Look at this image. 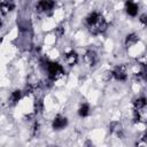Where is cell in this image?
<instances>
[{
    "instance_id": "obj_8",
    "label": "cell",
    "mask_w": 147,
    "mask_h": 147,
    "mask_svg": "<svg viewBox=\"0 0 147 147\" xmlns=\"http://www.w3.org/2000/svg\"><path fill=\"white\" fill-rule=\"evenodd\" d=\"M125 9L130 16H136L138 13V5L136 2H133L132 0H127L125 3Z\"/></svg>"
},
{
    "instance_id": "obj_17",
    "label": "cell",
    "mask_w": 147,
    "mask_h": 147,
    "mask_svg": "<svg viewBox=\"0 0 147 147\" xmlns=\"http://www.w3.org/2000/svg\"><path fill=\"white\" fill-rule=\"evenodd\" d=\"M1 25H2V22H1V18H0V28H1Z\"/></svg>"
},
{
    "instance_id": "obj_16",
    "label": "cell",
    "mask_w": 147,
    "mask_h": 147,
    "mask_svg": "<svg viewBox=\"0 0 147 147\" xmlns=\"http://www.w3.org/2000/svg\"><path fill=\"white\" fill-rule=\"evenodd\" d=\"M140 21H141V23H142V24H146V15H145V14L140 17Z\"/></svg>"
},
{
    "instance_id": "obj_14",
    "label": "cell",
    "mask_w": 147,
    "mask_h": 147,
    "mask_svg": "<svg viewBox=\"0 0 147 147\" xmlns=\"http://www.w3.org/2000/svg\"><path fill=\"white\" fill-rule=\"evenodd\" d=\"M109 129H110V132H113V133H117V134H119V132L122 131V126H121V124L117 123V122L111 123L110 126H109Z\"/></svg>"
},
{
    "instance_id": "obj_7",
    "label": "cell",
    "mask_w": 147,
    "mask_h": 147,
    "mask_svg": "<svg viewBox=\"0 0 147 147\" xmlns=\"http://www.w3.org/2000/svg\"><path fill=\"white\" fill-rule=\"evenodd\" d=\"M85 61H86V63H87L88 65H91V67L95 65V63L98 62V55H96V53H95L94 51H92V49L87 51L86 54H85Z\"/></svg>"
},
{
    "instance_id": "obj_3",
    "label": "cell",
    "mask_w": 147,
    "mask_h": 147,
    "mask_svg": "<svg viewBox=\"0 0 147 147\" xmlns=\"http://www.w3.org/2000/svg\"><path fill=\"white\" fill-rule=\"evenodd\" d=\"M111 76H113L115 79L121 80V82H124V80L126 79V77H127V75H126V70H125V68H124L123 65H118V67H116V68L111 71Z\"/></svg>"
},
{
    "instance_id": "obj_2",
    "label": "cell",
    "mask_w": 147,
    "mask_h": 147,
    "mask_svg": "<svg viewBox=\"0 0 147 147\" xmlns=\"http://www.w3.org/2000/svg\"><path fill=\"white\" fill-rule=\"evenodd\" d=\"M46 69H47V72H48V78L51 80H55L64 74V69L62 68V65L56 63V62H47L46 63Z\"/></svg>"
},
{
    "instance_id": "obj_9",
    "label": "cell",
    "mask_w": 147,
    "mask_h": 147,
    "mask_svg": "<svg viewBox=\"0 0 147 147\" xmlns=\"http://www.w3.org/2000/svg\"><path fill=\"white\" fill-rule=\"evenodd\" d=\"M64 60H65L67 64H69V65H75V64L78 62V55H77L76 52L70 51V52H68V53L64 55Z\"/></svg>"
},
{
    "instance_id": "obj_1",
    "label": "cell",
    "mask_w": 147,
    "mask_h": 147,
    "mask_svg": "<svg viewBox=\"0 0 147 147\" xmlns=\"http://www.w3.org/2000/svg\"><path fill=\"white\" fill-rule=\"evenodd\" d=\"M86 24L92 34L102 33L107 29V22L102 15L99 13H92L86 17Z\"/></svg>"
},
{
    "instance_id": "obj_4",
    "label": "cell",
    "mask_w": 147,
    "mask_h": 147,
    "mask_svg": "<svg viewBox=\"0 0 147 147\" xmlns=\"http://www.w3.org/2000/svg\"><path fill=\"white\" fill-rule=\"evenodd\" d=\"M67 124H68V119L64 117V116H62V115H56L55 116V118L53 119V129L54 130H61V129H63L64 126H67Z\"/></svg>"
},
{
    "instance_id": "obj_15",
    "label": "cell",
    "mask_w": 147,
    "mask_h": 147,
    "mask_svg": "<svg viewBox=\"0 0 147 147\" xmlns=\"http://www.w3.org/2000/svg\"><path fill=\"white\" fill-rule=\"evenodd\" d=\"M56 34H57L59 37H61V36L63 34V30H62V28H61V26H59V29L56 30Z\"/></svg>"
},
{
    "instance_id": "obj_11",
    "label": "cell",
    "mask_w": 147,
    "mask_h": 147,
    "mask_svg": "<svg viewBox=\"0 0 147 147\" xmlns=\"http://www.w3.org/2000/svg\"><path fill=\"white\" fill-rule=\"evenodd\" d=\"M138 40H139V38H138V36H137L136 33H130V34H127L126 38H125V45H126V46H132V45H134Z\"/></svg>"
},
{
    "instance_id": "obj_5",
    "label": "cell",
    "mask_w": 147,
    "mask_h": 147,
    "mask_svg": "<svg viewBox=\"0 0 147 147\" xmlns=\"http://www.w3.org/2000/svg\"><path fill=\"white\" fill-rule=\"evenodd\" d=\"M53 7H54L53 0H40L36 6V9L38 11H48V10H52Z\"/></svg>"
},
{
    "instance_id": "obj_12",
    "label": "cell",
    "mask_w": 147,
    "mask_h": 147,
    "mask_svg": "<svg viewBox=\"0 0 147 147\" xmlns=\"http://www.w3.org/2000/svg\"><path fill=\"white\" fill-rule=\"evenodd\" d=\"M21 95H22V92H21V91H18V90L14 91V92L11 93V95H10V105H11V106L16 105V103L18 102V100L21 99Z\"/></svg>"
},
{
    "instance_id": "obj_10",
    "label": "cell",
    "mask_w": 147,
    "mask_h": 147,
    "mask_svg": "<svg viewBox=\"0 0 147 147\" xmlns=\"http://www.w3.org/2000/svg\"><path fill=\"white\" fill-rule=\"evenodd\" d=\"M133 106H134V109L137 110H142L145 107H146V99L144 96L141 98H138L133 101Z\"/></svg>"
},
{
    "instance_id": "obj_6",
    "label": "cell",
    "mask_w": 147,
    "mask_h": 147,
    "mask_svg": "<svg viewBox=\"0 0 147 147\" xmlns=\"http://www.w3.org/2000/svg\"><path fill=\"white\" fill-rule=\"evenodd\" d=\"M15 7L14 0H0V11L2 14H7L11 11Z\"/></svg>"
},
{
    "instance_id": "obj_13",
    "label": "cell",
    "mask_w": 147,
    "mask_h": 147,
    "mask_svg": "<svg viewBox=\"0 0 147 147\" xmlns=\"http://www.w3.org/2000/svg\"><path fill=\"white\" fill-rule=\"evenodd\" d=\"M88 110H90L88 105L84 103V105H83V106H80V108L78 109V115H79V116H82V117H85V116H87V115H88Z\"/></svg>"
}]
</instances>
